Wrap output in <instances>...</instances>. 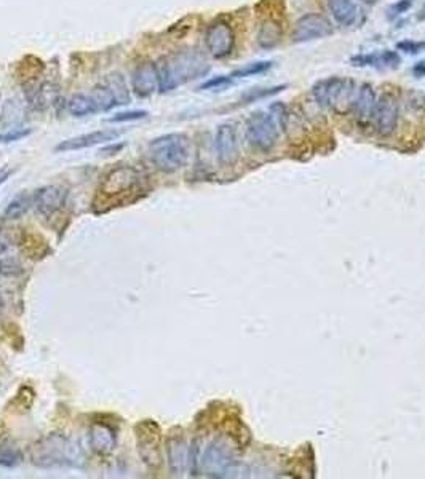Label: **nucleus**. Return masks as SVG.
I'll use <instances>...</instances> for the list:
<instances>
[{
	"mask_svg": "<svg viewBox=\"0 0 425 479\" xmlns=\"http://www.w3.org/2000/svg\"><path fill=\"white\" fill-rule=\"evenodd\" d=\"M67 109H69L71 115L74 117H87V115H93L96 114V112H100L97 110L95 100H93L91 96L82 95V93L71 97L69 104H67Z\"/></svg>",
	"mask_w": 425,
	"mask_h": 479,
	"instance_id": "23",
	"label": "nucleus"
},
{
	"mask_svg": "<svg viewBox=\"0 0 425 479\" xmlns=\"http://www.w3.org/2000/svg\"><path fill=\"white\" fill-rule=\"evenodd\" d=\"M0 309H2V297H0Z\"/></svg>",
	"mask_w": 425,
	"mask_h": 479,
	"instance_id": "39",
	"label": "nucleus"
},
{
	"mask_svg": "<svg viewBox=\"0 0 425 479\" xmlns=\"http://www.w3.org/2000/svg\"><path fill=\"white\" fill-rule=\"evenodd\" d=\"M397 50L408 55H419L425 51V40H403L397 43Z\"/></svg>",
	"mask_w": 425,
	"mask_h": 479,
	"instance_id": "32",
	"label": "nucleus"
},
{
	"mask_svg": "<svg viewBox=\"0 0 425 479\" xmlns=\"http://www.w3.org/2000/svg\"><path fill=\"white\" fill-rule=\"evenodd\" d=\"M352 66L355 67H374V69H397L402 58L395 50H379L352 56Z\"/></svg>",
	"mask_w": 425,
	"mask_h": 479,
	"instance_id": "17",
	"label": "nucleus"
},
{
	"mask_svg": "<svg viewBox=\"0 0 425 479\" xmlns=\"http://www.w3.org/2000/svg\"><path fill=\"white\" fill-rule=\"evenodd\" d=\"M138 454L149 468H157L162 463V432L157 422L143 420L135 427Z\"/></svg>",
	"mask_w": 425,
	"mask_h": 479,
	"instance_id": "7",
	"label": "nucleus"
},
{
	"mask_svg": "<svg viewBox=\"0 0 425 479\" xmlns=\"http://www.w3.org/2000/svg\"><path fill=\"white\" fill-rule=\"evenodd\" d=\"M120 136V131L115 130H97L91 133L76 136V138L66 139L55 148L56 152H72V150H82L88 148H95V145L111 143Z\"/></svg>",
	"mask_w": 425,
	"mask_h": 479,
	"instance_id": "14",
	"label": "nucleus"
},
{
	"mask_svg": "<svg viewBox=\"0 0 425 479\" xmlns=\"http://www.w3.org/2000/svg\"><path fill=\"white\" fill-rule=\"evenodd\" d=\"M143 176L139 170L130 165H117L111 168L100 184V194L106 198L122 197V195L135 192L141 185Z\"/></svg>",
	"mask_w": 425,
	"mask_h": 479,
	"instance_id": "6",
	"label": "nucleus"
},
{
	"mask_svg": "<svg viewBox=\"0 0 425 479\" xmlns=\"http://www.w3.org/2000/svg\"><path fill=\"white\" fill-rule=\"evenodd\" d=\"M167 457L171 475L183 476L190 470V446L183 436L168 438Z\"/></svg>",
	"mask_w": 425,
	"mask_h": 479,
	"instance_id": "15",
	"label": "nucleus"
},
{
	"mask_svg": "<svg viewBox=\"0 0 425 479\" xmlns=\"http://www.w3.org/2000/svg\"><path fill=\"white\" fill-rule=\"evenodd\" d=\"M286 85H275V86H266V88H251V90L245 91L240 97L242 104H251V102L266 100L273 95H278L283 90H286Z\"/></svg>",
	"mask_w": 425,
	"mask_h": 479,
	"instance_id": "26",
	"label": "nucleus"
},
{
	"mask_svg": "<svg viewBox=\"0 0 425 479\" xmlns=\"http://www.w3.org/2000/svg\"><path fill=\"white\" fill-rule=\"evenodd\" d=\"M102 83H104V85L109 88V91L112 93V96H114L117 106L130 104L131 95H130L128 85H126L124 75L119 74V72H112V74L106 77Z\"/></svg>",
	"mask_w": 425,
	"mask_h": 479,
	"instance_id": "22",
	"label": "nucleus"
},
{
	"mask_svg": "<svg viewBox=\"0 0 425 479\" xmlns=\"http://www.w3.org/2000/svg\"><path fill=\"white\" fill-rule=\"evenodd\" d=\"M376 102H378V95H376L374 88L369 83H363L356 90L354 104H352V112L356 117L360 124L369 121L373 119Z\"/></svg>",
	"mask_w": 425,
	"mask_h": 479,
	"instance_id": "20",
	"label": "nucleus"
},
{
	"mask_svg": "<svg viewBox=\"0 0 425 479\" xmlns=\"http://www.w3.org/2000/svg\"><path fill=\"white\" fill-rule=\"evenodd\" d=\"M233 463H236L233 449L224 439H214L213 443H209L207 451L198 460V465L205 475L213 478L227 476L232 471Z\"/></svg>",
	"mask_w": 425,
	"mask_h": 479,
	"instance_id": "8",
	"label": "nucleus"
},
{
	"mask_svg": "<svg viewBox=\"0 0 425 479\" xmlns=\"http://www.w3.org/2000/svg\"><path fill=\"white\" fill-rule=\"evenodd\" d=\"M84 452L79 444L61 433H51L31 449V460L38 468H80Z\"/></svg>",
	"mask_w": 425,
	"mask_h": 479,
	"instance_id": "2",
	"label": "nucleus"
},
{
	"mask_svg": "<svg viewBox=\"0 0 425 479\" xmlns=\"http://www.w3.org/2000/svg\"><path fill=\"white\" fill-rule=\"evenodd\" d=\"M272 66H273L272 61H255V62H250V65L238 67V69L231 72L229 77L236 82L238 79H246V77L261 75V74H266L267 71H271Z\"/></svg>",
	"mask_w": 425,
	"mask_h": 479,
	"instance_id": "24",
	"label": "nucleus"
},
{
	"mask_svg": "<svg viewBox=\"0 0 425 479\" xmlns=\"http://www.w3.org/2000/svg\"><path fill=\"white\" fill-rule=\"evenodd\" d=\"M413 74L417 77V79H422L425 77V61H419L413 67Z\"/></svg>",
	"mask_w": 425,
	"mask_h": 479,
	"instance_id": "34",
	"label": "nucleus"
},
{
	"mask_svg": "<svg viewBox=\"0 0 425 479\" xmlns=\"http://www.w3.org/2000/svg\"><path fill=\"white\" fill-rule=\"evenodd\" d=\"M13 174V170L12 168H2L0 170V185L5 184L8 180L10 176Z\"/></svg>",
	"mask_w": 425,
	"mask_h": 479,
	"instance_id": "35",
	"label": "nucleus"
},
{
	"mask_svg": "<svg viewBox=\"0 0 425 479\" xmlns=\"http://www.w3.org/2000/svg\"><path fill=\"white\" fill-rule=\"evenodd\" d=\"M31 128H12L8 130L7 133L0 135V143H14V141H19L26 136L31 135Z\"/></svg>",
	"mask_w": 425,
	"mask_h": 479,
	"instance_id": "33",
	"label": "nucleus"
},
{
	"mask_svg": "<svg viewBox=\"0 0 425 479\" xmlns=\"http://www.w3.org/2000/svg\"><path fill=\"white\" fill-rule=\"evenodd\" d=\"M282 126L278 125L275 117L271 114V110H257L248 117L245 125L246 141L251 148L256 150H271L277 144L278 136L282 133Z\"/></svg>",
	"mask_w": 425,
	"mask_h": 479,
	"instance_id": "5",
	"label": "nucleus"
},
{
	"mask_svg": "<svg viewBox=\"0 0 425 479\" xmlns=\"http://www.w3.org/2000/svg\"><path fill=\"white\" fill-rule=\"evenodd\" d=\"M159 91H173L185 83L202 79L209 72L207 58L197 48H183L163 56L157 65Z\"/></svg>",
	"mask_w": 425,
	"mask_h": 479,
	"instance_id": "1",
	"label": "nucleus"
},
{
	"mask_svg": "<svg viewBox=\"0 0 425 479\" xmlns=\"http://www.w3.org/2000/svg\"><path fill=\"white\" fill-rule=\"evenodd\" d=\"M328 8L342 27H358L366 21V13L358 0H328Z\"/></svg>",
	"mask_w": 425,
	"mask_h": 479,
	"instance_id": "12",
	"label": "nucleus"
},
{
	"mask_svg": "<svg viewBox=\"0 0 425 479\" xmlns=\"http://www.w3.org/2000/svg\"><path fill=\"white\" fill-rule=\"evenodd\" d=\"M356 90L358 86L355 85L354 80L345 79V77H326L321 79L312 86V96L317 104L323 109H331L344 114V112L352 110Z\"/></svg>",
	"mask_w": 425,
	"mask_h": 479,
	"instance_id": "4",
	"label": "nucleus"
},
{
	"mask_svg": "<svg viewBox=\"0 0 425 479\" xmlns=\"http://www.w3.org/2000/svg\"><path fill=\"white\" fill-rule=\"evenodd\" d=\"M117 432L104 422H95L90 427V446L100 456H109L115 449Z\"/></svg>",
	"mask_w": 425,
	"mask_h": 479,
	"instance_id": "19",
	"label": "nucleus"
},
{
	"mask_svg": "<svg viewBox=\"0 0 425 479\" xmlns=\"http://www.w3.org/2000/svg\"><path fill=\"white\" fill-rule=\"evenodd\" d=\"M205 45L209 55L216 60L226 58L233 51L236 47V34L231 24L224 19H218V21L211 23L205 32Z\"/></svg>",
	"mask_w": 425,
	"mask_h": 479,
	"instance_id": "10",
	"label": "nucleus"
},
{
	"mask_svg": "<svg viewBox=\"0 0 425 479\" xmlns=\"http://www.w3.org/2000/svg\"><path fill=\"white\" fill-rule=\"evenodd\" d=\"M5 249H7V246H5V243L2 242V238H0V256L5 253Z\"/></svg>",
	"mask_w": 425,
	"mask_h": 479,
	"instance_id": "37",
	"label": "nucleus"
},
{
	"mask_svg": "<svg viewBox=\"0 0 425 479\" xmlns=\"http://www.w3.org/2000/svg\"><path fill=\"white\" fill-rule=\"evenodd\" d=\"M398 102L392 95H382L378 97L373 119H371L374 124L376 133L384 136V138L393 135L398 126Z\"/></svg>",
	"mask_w": 425,
	"mask_h": 479,
	"instance_id": "11",
	"label": "nucleus"
},
{
	"mask_svg": "<svg viewBox=\"0 0 425 479\" xmlns=\"http://www.w3.org/2000/svg\"><path fill=\"white\" fill-rule=\"evenodd\" d=\"M416 18H417V21H425V3L422 5L421 10H419V12H417Z\"/></svg>",
	"mask_w": 425,
	"mask_h": 479,
	"instance_id": "36",
	"label": "nucleus"
},
{
	"mask_svg": "<svg viewBox=\"0 0 425 479\" xmlns=\"http://www.w3.org/2000/svg\"><path fill=\"white\" fill-rule=\"evenodd\" d=\"M333 34L334 26L328 18L319 13H307L297 19L291 38L295 43H306L331 37Z\"/></svg>",
	"mask_w": 425,
	"mask_h": 479,
	"instance_id": "9",
	"label": "nucleus"
},
{
	"mask_svg": "<svg viewBox=\"0 0 425 479\" xmlns=\"http://www.w3.org/2000/svg\"><path fill=\"white\" fill-rule=\"evenodd\" d=\"M66 202V192L58 185H47L34 194V205L42 216L50 218L60 211Z\"/></svg>",
	"mask_w": 425,
	"mask_h": 479,
	"instance_id": "16",
	"label": "nucleus"
},
{
	"mask_svg": "<svg viewBox=\"0 0 425 479\" xmlns=\"http://www.w3.org/2000/svg\"><path fill=\"white\" fill-rule=\"evenodd\" d=\"M21 462V451L12 441L0 443V467L12 468Z\"/></svg>",
	"mask_w": 425,
	"mask_h": 479,
	"instance_id": "27",
	"label": "nucleus"
},
{
	"mask_svg": "<svg viewBox=\"0 0 425 479\" xmlns=\"http://www.w3.org/2000/svg\"><path fill=\"white\" fill-rule=\"evenodd\" d=\"M233 80L229 75H218L200 85L198 90H224V88L231 86Z\"/></svg>",
	"mask_w": 425,
	"mask_h": 479,
	"instance_id": "30",
	"label": "nucleus"
},
{
	"mask_svg": "<svg viewBox=\"0 0 425 479\" xmlns=\"http://www.w3.org/2000/svg\"><path fill=\"white\" fill-rule=\"evenodd\" d=\"M91 97L96 102L97 110L106 112V110H111L112 107L117 106L114 96H112V93L109 91V88H107L104 83H100V85H96L95 88H93Z\"/></svg>",
	"mask_w": 425,
	"mask_h": 479,
	"instance_id": "28",
	"label": "nucleus"
},
{
	"mask_svg": "<svg viewBox=\"0 0 425 479\" xmlns=\"http://www.w3.org/2000/svg\"><path fill=\"white\" fill-rule=\"evenodd\" d=\"M414 0H397V2L392 3L387 10V18L390 21H393V19H397L408 12L409 8L413 7Z\"/></svg>",
	"mask_w": 425,
	"mask_h": 479,
	"instance_id": "29",
	"label": "nucleus"
},
{
	"mask_svg": "<svg viewBox=\"0 0 425 479\" xmlns=\"http://www.w3.org/2000/svg\"><path fill=\"white\" fill-rule=\"evenodd\" d=\"M146 117H148V110H130L115 114L114 117H111L109 121H112V124H124V121H135L146 119Z\"/></svg>",
	"mask_w": 425,
	"mask_h": 479,
	"instance_id": "31",
	"label": "nucleus"
},
{
	"mask_svg": "<svg viewBox=\"0 0 425 479\" xmlns=\"http://www.w3.org/2000/svg\"><path fill=\"white\" fill-rule=\"evenodd\" d=\"M32 202H34V198L31 197V195H27V194L18 195V197L13 198L12 202L8 203V207L5 208L3 218L5 219H18V218H21L23 214L27 213V209L32 205Z\"/></svg>",
	"mask_w": 425,
	"mask_h": 479,
	"instance_id": "25",
	"label": "nucleus"
},
{
	"mask_svg": "<svg viewBox=\"0 0 425 479\" xmlns=\"http://www.w3.org/2000/svg\"><path fill=\"white\" fill-rule=\"evenodd\" d=\"M159 72L154 62H143L133 72V91L139 97H149L159 90Z\"/></svg>",
	"mask_w": 425,
	"mask_h": 479,
	"instance_id": "18",
	"label": "nucleus"
},
{
	"mask_svg": "<svg viewBox=\"0 0 425 479\" xmlns=\"http://www.w3.org/2000/svg\"><path fill=\"white\" fill-rule=\"evenodd\" d=\"M149 157L155 168L163 173H176L187 165L190 157V143L187 136L181 133L163 135L149 143Z\"/></svg>",
	"mask_w": 425,
	"mask_h": 479,
	"instance_id": "3",
	"label": "nucleus"
},
{
	"mask_svg": "<svg viewBox=\"0 0 425 479\" xmlns=\"http://www.w3.org/2000/svg\"><path fill=\"white\" fill-rule=\"evenodd\" d=\"M214 152L221 165H232L238 159L237 131L232 124H222L218 126L214 136Z\"/></svg>",
	"mask_w": 425,
	"mask_h": 479,
	"instance_id": "13",
	"label": "nucleus"
},
{
	"mask_svg": "<svg viewBox=\"0 0 425 479\" xmlns=\"http://www.w3.org/2000/svg\"><path fill=\"white\" fill-rule=\"evenodd\" d=\"M361 3H366V5H374V3H378V0H360Z\"/></svg>",
	"mask_w": 425,
	"mask_h": 479,
	"instance_id": "38",
	"label": "nucleus"
},
{
	"mask_svg": "<svg viewBox=\"0 0 425 479\" xmlns=\"http://www.w3.org/2000/svg\"><path fill=\"white\" fill-rule=\"evenodd\" d=\"M282 34L283 31L280 23L272 18L264 19L257 31V45L262 50H272L282 42Z\"/></svg>",
	"mask_w": 425,
	"mask_h": 479,
	"instance_id": "21",
	"label": "nucleus"
}]
</instances>
